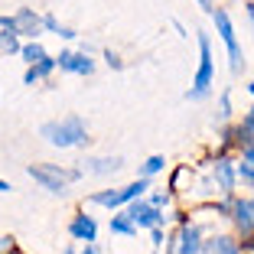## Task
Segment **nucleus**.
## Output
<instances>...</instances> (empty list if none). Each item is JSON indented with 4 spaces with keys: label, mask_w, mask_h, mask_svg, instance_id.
<instances>
[{
    "label": "nucleus",
    "mask_w": 254,
    "mask_h": 254,
    "mask_svg": "<svg viewBox=\"0 0 254 254\" xmlns=\"http://www.w3.org/2000/svg\"><path fill=\"white\" fill-rule=\"evenodd\" d=\"M228 111H232V101H228V95H222V118H228Z\"/></svg>",
    "instance_id": "22"
},
{
    "label": "nucleus",
    "mask_w": 254,
    "mask_h": 254,
    "mask_svg": "<svg viewBox=\"0 0 254 254\" xmlns=\"http://www.w3.org/2000/svg\"><path fill=\"white\" fill-rule=\"evenodd\" d=\"M20 53H23V59L30 62V65H33V62H39V59H46V53H43V46H39V43H26Z\"/></svg>",
    "instance_id": "16"
},
{
    "label": "nucleus",
    "mask_w": 254,
    "mask_h": 254,
    "mask_svg": "<svg viewBox=\"0 0 254 254\" xmlns=\"http://www.w3.org/2000/svg\"><path fill=\"white\" fill-rule=\"evenodd\" d=\"M199 7H202V10H209V13L215 10V7H212V0H199Z\"/></svg>",
    "instance_id": "23"
},
{
    "label": "nucleus",
    "mask_w": 254,
    "mask_h": 254,
    "mask_svg": "<svg viewBox=\"0 0 254 254\" xmlns=\"http://www.w3.org/2000/svg\"><path fill=\"white\" fill-rule=\"evenodd\" d=\"M10 254H23V251H16V248H13V251H10Z\"/></svg>",
    "instance_id": "28"
},
{
    "label": "nucleus",
    "mask_w": 254,
    "mask_h": 254,
    "mask_svg": "<svg viewBox=\"0 0 254 254\" xmlns=\"http://www.w3.org/2000/svg\"><path fill=\"white\" fill-rule=\"evenodd\" d=\"M56 65L65 68V72H75V75H91L95 72V62L85 53H62L59 59H56Z\"/></svg>",
    "instance_id": "7"
},
{
    "label": "nucleus",
    "mask_w": 254,
    "mask_h": 254,
    "mask_svg": "<svg viewBox=\"0 0 254 254\" xmlns=\"http://www.w3.org/2000/svg\"><path fill=\"white\" fill-rule=\"evenodd\" d=\"M215 180H218V186H222V192H232L235 189V170L228 163H215Z\"/></svg>",
    "instance_id": "13"
},
{
    "label": "nucleus",
    "mask_w": 254,
    "mask_h": 254,
    "mask_svg": "<svg viewBox=\"0 0 254 254\" xmlns=\"http://www.w3.org/2000/svg\"><path fill=\"white\" fill-rule=\"evenodd\" d=\"M238 176L248 183V186H254V166H251V163H245V166H241V170H238Z\"/></svg>",
    "instance_id": "20"
},
{
    "label": "nucleus",
    "mask_w": 254,
    "mask_h": 254,
    "mask_svg": "<svg viewBox=\"0 0 254 254\" xmlns=\"http://www.w3.org/2000/svg\"><path fill=\"white\" fill-rule=\"evenodd\" d=\"M39 134L53 143V147H78V143L88 140V127L78 118H65V121H49V124H43Z\"/></svg>",
    "instance_id": "1"
},
{
    "label": "nucleus",
    "mask_w": 254,
    "mask_h": 254,
    "mask_svg": "<svg viewBox=\"0 0 254 254\" xmlns=\"http://www.w3.org/2000/svg\"><path fill=\"white\" fill-rule=\"evenodd\" d=\"M143 189H147V180L130 183V186H124V189H111V192H98L95 202L98 205H108V209H118V205H124V202H134Z\"/></svg>",
    "instance_id": "5"
},
{
    "label": "nucleus",
    "mask_w": 254,
    "mask_h": 254,
    "mask_svg": "<svg viewBox=\"0 0 254 254\" xmlns=\"http://www.w3.org/2000/svg\"><path fill=\"white\" fill-rule=\"evenodd\" d=\"M72 235H75L78 241H85V245H88V241H95V238H98V225L91 222L88 215H78V218L72 222Z\"/></svg>",
    "instance_id": "9"
},
{
    "label": "nucleus",
    "mask_w": 254,
    "mask_h": 254,
    "mask_svg": "<svg viewBox=\"0 0 254 254\" xmlns=\"http://www.w3.org/2000/svg\"><path fill=\"white\" fill-rule=\"evenodd\" d=\"M111 232H118V235H134L137 228H134V222H130L127 215H118V218L111 222Z\"/></svg>",
    "instance_id": "17"
},
{
    "label": "nucleus",
    "mask_w": 254,
    "mask_h": 254,
    "mask_svg": "<svg viewBox=\"0 0 254 254\" xmlns=\"http://www.w3.org/2000/svg\"><path fill=\"white\" fill-rule=\"evenodd\" d=\"M209 254H241V248L235 245L232 238H215L209 245Z\"/></svg>",
    "instance_id": "15"
},
{
    "label": "nucleus",
    "mask_w": 254,
    "mask_h": 254,
    "mask_svg": "<svg viewBox=\"0 0 254 254\" xmlns=\"http://www.w3.org/2000/svg\"><path fill=\"white\" fill-rule=\"evenodd\" d=\"M199 46H202V62H199V72H195V88L189 98H202L205 91H209L212 78H215V62H212V46L205 36H199Z\"/></svg>",
    "instance_id": "4"
},
{
    "label": "nucleus",
    "mask_w": 254,
    "mask_h": 254,
    "mask_svg": "<svg viewBox=\"0 0 254 254\" xmlns=\"http://www.w3.org/2000/svg\"><path fill=\"white\" fill-rule=\"evenodd\" d=\"M212 16H215V26H218V33H222V43L228 46V56H232V68L238 72V68L245 65V56H241V46H238V39H235V26H232V20H228V13H225V10H212Z\"/></svg>",
    "instance_id": "3"
},
{
    "label": "nucleus",
    "mask_w": 254,
    "mask_h": 254,
    "mask_svg": "<svg viewBox=\"0 0 254 254\" xmlns=\"http://www.w3.org/2000/svg\"><path fill=\"white\" fill-rule=\"evenodd\" d=\"M195 251H199V228L186 225L180 235V254H195Z\"/></svg>",
    "instance_id": "11"
},
{
    "label": "nucleus",
    "mask_w": 254,
    "mask_h": 254,
    "mask_svg": "<svg viewBox=\"0 0 254 254\" xmlns=\"http://www.w3.org/2000/svg\"><path fill=\"white\" fill-rule=\"evenodd\" d=\"M235 222L241 232H254V199L235 202Z\"/></svg>",
    "instance_id": "8"
},
{
    "label": "nucleus",
    "mask_w": 254,
    "mask_h": 254,
    "mask_svg": "<svg viewBox=\"0 0 254 254\" xmlns=\"http://www.w3.org/2000/svg\"><path fill=\"white\" fill-rule=\"evenodd\" d=\"M53 68H56V59H49V56H46V59H39V62H33L30 72H26V85L39 82V78H43V75H49Z\"/></svg>",
    "instance_id": "12"
},
{
    "label": "nucleus",
    "mask_w": 254,
    "mask_h": 254,
    "mask_svg": "<svg viewBox=\"0 0 254 254\" xmlns=\"http://www.w3.org/2000/svg\"><path fill=\"white\" fill-rule=\"evenodd\" d=\"M248 16H251V23H254V7H248Z\"/></svg>",
    "instance_id": "27"
},
{
    "label": "nucleus",
    "mask_w": 254,
    "mask_h": 254,
    "mask_svg": "<svg viewBox=\"0 0 254 254\" xmlns=\"http://www.w3.org/2000/svg\"><path fill=\"white\" fill-rule=\"evenodd\" d=\"M163 163H166L163 157H150L147 163H143V176H150V173H160V170H163Z\"/></svg>",
    "instance_id": "18"
},
{
    "label": "nucleus",
    "mask_w": 254,
    "mask_h": 254,
    "mask_svg": "<svg viewBox=\"0 0 254 254\" xmlns=\"http://www.w3.org/2000/svg\"><path fill=\"white\" fill-rule=\"evenodd\" d=\"M7 189H10V183H3V180H0V192H7Z\"/></svg>",
    "instance_id": "26"
},
{
    "label": "nucleus",
    "mask_w": 254,
    "mask_h": 254,
    "mask_svg": "<svg viewBox=\"0 0 254 254\" xmlns=\"http://www.w3.org/2000/svg\"><path fill=\"white\" fill-rule=\"evenodd\" d=\"M245 130H248V134H254V108L248 111V118H245Z\"/></svg>",
    "instance_id": "21"
},
{
    "label": "nucleus",
    "mask_w": 254,
    "mask_h": 254,
    "mask_svg": "<svg viewBox=\"0 0 254 254\" xmlns=\"http://www.w3.org/2000/svg\"><path fill=\"white\" fill-rule=\"evenodd\" d=\"M121 157H111V160H88V170L91 173H114V170H121Z\"/></svg>",
    "instance_id": "14"
},
{
    "label": "nucleus",
    "mask_w": 254,
    "mask_h": 254,
    "mask_svg": "<svg viewBox=\"0 0 254 254\" xmlns=\"http://www.w3.org/2000/svg\"><path fill=\"white\" fill-rule=\"evenodd\" d=\"M13 33H26V36H36L39 33V16H33L30 10H20L13 16Z\"/></svg>",
    "instance_id": "10"
},
{
    "label": "nucleus",
    "mask_w": 254,
    "mask_h": 254,
    "mask_svg": "<svg viewBox=\"0 0 254 254\" xmlns=\"http://www.w3.org/2000/svg\"><path fill=\"white\" fill-rule=\"evenodd\" d=\"M127 218L134 222V228H157L160 222H163V215L157 212V205L153 202H130L127 205Z\"/></svg>",
    "instance_id": "6"
},
{
    "label": "nucleus",
    "mask_w": 254,
    "mask_h": 254,
    "mask_svg": "<svg viewBox=\"0 0 254 254\" xmlns=\"http://www.w3.org/2000/svg\"><path fill=\"white\" fill-rule=\"evenodd\" d=\"M30 176L43 183L49 192H65L68 180H78V170H59V166H30Z\"/></svg>",
    "instance_id": "2"
},
{
    "label": "nucleus",
    "mask_w": 254,
    "mask_h": 254,
    "mask_svg": "<svg viewBox=\"0 0 254 254\" xmlns=\"http://www.w3.org/2000/svg\"><path fill=\"white\" fill-rule=\"evenodd\" d=\"M251 95H254V82H251Z\"/></svg>",
    "instance_id": "29"
},
{
    "label": "nucleus",
    "mask_w": 254,
    "mask_h": 254,
    "mask_svg": "<svg viewBox=\"0 0 254 254\" xmlns=\"http://www.w3.org/2000/svg\"><path fill=\"white\" fill-rule=\"evenodd\" d=\"M85 254H101V251H98V248H95V245L88 241V248H85Z\"/></svg>",
    "instance_id": "25"
},
{
    "label": "nucleus",
    "mask_w": 254,
    "mask_h": 254,
    "mask_svg": "<svg viewBox=\"0 0 254 254\" xmlns=\"http://www.w3.org/2000/svg\"><path fill=\"white\" fill-rule=\"evenodd\" d=\"M245 163H254V147H248V153H245Z\"/></svg>",
    "instance_id": "24"
},
{
    "label": "nucleus",
    "mask_w": 254,
    "mask_h": 254,
    "mask_svg": "<svg viewBox=\"0 0 254 254\" xmlns=\"http://www.w3.org/2000/svg\"><path fill=\"white\" fill-rule=\"evenodd\" d=\"M0 49H3V53H16V49H20V43L13 39V33H7V36H0Z\"/></svg>",
    "instance_id": "19"
}]
</instances>
